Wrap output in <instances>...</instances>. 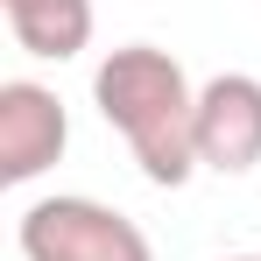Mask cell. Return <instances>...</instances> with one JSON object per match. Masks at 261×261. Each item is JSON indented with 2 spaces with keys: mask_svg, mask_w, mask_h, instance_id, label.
Returning <instances> with one entry per match:
<instances>
[{
  "mask_svg": "<svg viewBox=\"0 0 261 261\" xmlns=\"http://www.w3.org/2000/svg\"><path fill=\"white\" fill-rule=\"evenodd\" d=\"M71 148V113L64 99L36 78H7L0 85V176L7 184H36L57 170V155Z\"/></svg>",
  "mask_w": 261,
  "mask_h": 261,
  "instance_id": "277c9868",
  "label": "cell"
},
{
  "mask_svg": "<svg viewBox=\"0 0 261 261\" xmlns=\"http://www.w3.org/2000/svg\"><path fill=\"white\" fill-rule=\"evenodd\" d=\"M226 261H261V254H226Z\"/></svg>",
  "mask_w": 261,
  "mask_h": 261,
  "instance_id": "8992f818",
  "label": "cell"
},
{
  "mask_svg": "<svg viewBox=\"0 0 261 261\" xmlns=\"http://www.w3.org/2000/svg\"><path fill=\"white\" fill-rule=\"evenodd\" d=\"M14 43L43 64H64L92 43V0H0Z\"/></svg>",
  "mask_w": 261,
  "mask_h": 261,
  "instance_id": "5b68a950",
  "label": "cell"
},
{
  "mask_svg": "<svg viewBox=\"0 0 261 261\" xmlns=\"http://www.w3.org/2000/svg\"><path fill=\"white\" fill-rule=\"evenodd\" d=\"M261 163V78L219 71L198 85V170L247 176Z\"/></svg>",
  "mask_w": 261,
  "mask_h": 261,
  "instance_id": "3957f363",
  "label": "cell"
},
{
  "mask_svg": "<svg viewBox=\"0 0 261 261\" xmlns=\"http://www.w3.org/2000/svg\"><path fill=\"white\" fill-rule=\"evenodd\" d=\"M21 261H155L148 233L99 198H36L14 219Z\"/></svg>",
  "mask_w": 261,
  "mask_h": 261,
  "instance_id": "7a4b0ae2",
  "label": "cell"
},
{
  "mask_svg": "<svg viewBox=\"0 0 261 261\" xmlns=\"http://www.w3.org/2000/svg\"><path fill=\"white\" fill-rule=\"evenodd\" d=\"M92 106L127 141L134 170L148 184L176 191L198 176V85L184 78V64L170 49H155V43L106 49L92 71Z\"/></svg>",
  "mask_w": 261,
  "mask_h": 261,
  "instance_id": "6da1fadb",
  "label": "cell"
}]
</instances>
